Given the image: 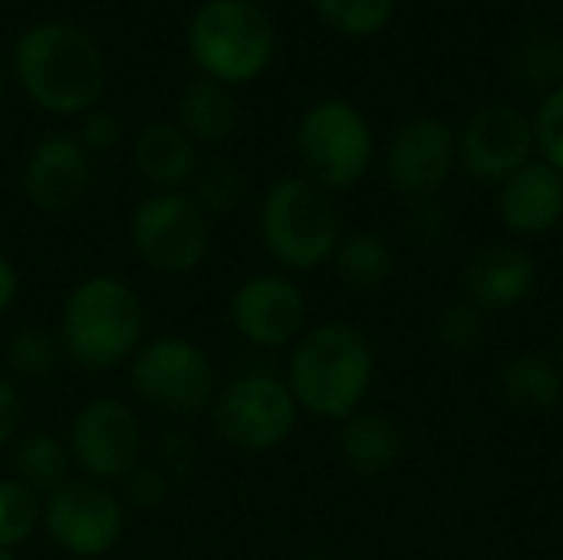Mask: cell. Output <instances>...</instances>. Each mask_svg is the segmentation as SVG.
Here are the masks:
<instances>
[{
  "mask_svg": "<svg viewBox=\"0 0 563 560\" xmlns=\"http://www.w3.org/2000/svg\"><path fill=\"white\" fill-rule=\"evenodd\" d=\"M406 231H409V238L419 248H439V244H445V238L452 231L449 208L439 198H419L416 201V211L409 215Z\"/></svg>",
  "mask_w": 563,
  "mask_h": 560,
  "instance_id": "obj_32",
  "label": "cell"
},
{
  "mask_svg": "<svg viewBox=\"0 0 563 560\" xmlns=\"http://www.w3.org/2000/svg\"><path fill=\"white\" fill-rule=\"evenodd\" d=\"M129 508L112 485L89 479H69L56 492L43 495L40 531L53 548L79 560L109 554L125 535Z\"/></svg>",
  "mask_w": 563,
  "mask_h": 560,
  "instance_id": "obj_10",
  "label": "cell"
},
{
  "mask_svg": "<svg viewBox=\"0 0 563 560\" xmlns=\"http://www.w3.org/2000/svg\"><path fill=\"white\" fill-rule=\"evenodd\" d=\"M188 56L205 79L247 86L267 73L277 53L274 20L251 0H205L195 7L188 30Z\"/></svg>",
  "mask_w": 563,
  "mask_h": 560,
  "instance_id": "obj_5",
  "label": "cell"
},
{
  "mask_svg": "<svg viewBox=\"0 0 563 560\" xmlns=\"http://www.w3.org/2000/svg\"><path fill=\"white\" fill-rule=\"evenodd\" d=\"M158 465L172 475V479H178V475H188L191 469H195V462H198V446H195V439L188 436V432H181V429H168L165 436H162V442H158Z\"/></svg>",
  "mask_w": 563,
  "mask_h": 560,
  "instance_id": "obj_34",
  "label": "cell"
},
{
  "mask_svg": "<svg viewBox=\"0 0 563 560\" xmlns=\"http://www.w3.org/2000/svg\"><path fill=\"white\" fill-rule=\"evenodd\" d=\"M373 340L346 320L307 327V333L290 347L284 376L300 413L327 422H343L360 413L373 389Z\"/></svg>",
  "mask_w": 563,
  "mask_h": 560,
  "instance_id": "obj_2",
  "label": "cell"
},
{
  "mask_svg": "<svg viewBox=\"0 0 563 560\" xmlns=\"http://www.w3.org/2000/svg\"><path fill=\"white\" fill-rule=\"evenodd\" d=\"M257 231L271 261L287 274H307L330 264L343 238L333 195L303 175H284L264 191Z\"/></svg>",
  "mask_w": 563,
  "mask_h": 560,
  "instance_id": "obj_4",
  "label": "cell"
},
{
  "mask_svg": "<svg viewBox=\"0 0 563 560\" xmlns=\"http://www.w3.org/2000/svg\"><path fill=\"white\" fill-rule=\"evenodd\" d=\"M498 393L521 413H551L563 399L561 366L541 353H518L501 366Z\"/></svg>",
  "mask_w": 563,
  "mask_h": 560,
  "instance_id": "obj_21",
  "label": "cell"
},
{
  "mask_svg": "<svg viewBox=\"0 0 563 560\" xmlns=\"http://www.w3.org/2000/svg\"><path fill=\"white\" fill-rule=\"evenodd\" d=\"M333 271L336 277L353 290H373L386 284L396 271V254L389 241L376 231H353L343 234L333 251Z\"/></svg>",
  "mask_w": 563,
  "mask_h": 560,
  "instance_id": "obj_23",
  "label": "cell"
},
{
  "mask_svg": "<svg viewBox=\"0 0 563 560\" xmlns=\"http://www.w3.org/2000/svg\"><path fill=\"white\" fill-rule=\"evenodd\" d=\"M3 92H7V66L0 63V99H3Z\"/></svg>",
  "mask_w": 563,
  "mask_h": 560,
  "instance_id": "obj_37",
  "label": "cell"
},
{
  "mask_svg": "<svg viewBox=\"0 0 563 560\" xmlns=\"http://www.w3.org/2000/svg\"><path fill=\"white\" fill-rule=\"evenodd\" d=\"M501 224L518 238H544L563 221V175L548 162H528L498 185Z\"/></svg>",
  "mask_w": 563,
  "mask_h": 560,
  "instance_id": "obj_17",
  "label": "cell"
},
{
  "mask_svg": "<svg viewBox=\"0 0 563 560\" xmlns=\"http://www.w3.org/2000/svg\"><path fill=\"white\" fill-rule=\"evenodd\" d=\"M558 366H561V373H563V327H561V337H558Z\"/></svg>",
  "mask_w": 563,
  "mask_h": 560,
  "instance_id": "obj_38",
  "label": "cell"
},
{
  "mask_svg": "<svg viewBox=\"0 0 563 560\" xmlns=\"http://www.w3.org/2000/svg\"><path fill=\"white\" fill-rule=\"evenodd\" d=\"M531 122H534V142L544 162L563 175V86L544 92Z\"/></svg>",
  "mask_w": 563,
  "mask_h": 560,
  "instance_id": "obj_31",
  "label": "cell"
},
{
  "mask_svg": "<svg viewBox=\"0 0 563 560\" xmlns=\"http://www.w3.org/2000/svg\"><path fill=\"white\" fill-rule=\"evenodd\" d=\"M231 330L257 350H290L310 327V304L290 274H254L228 300Z\"/></svg>",
  "mask_w": 563,
  "mask_h": 560,
  "instance_id": "obj_12",
  "label": "cell"
},
{
  "mask_svg": "<svg viewBox=\"0 0 563 560\" xmlns=\"http://www.w3.org/2000/svg\"><path fill=\"white\" fill-rule=\"evenodd\" d=\"M16 294H20V274H16V264L0 251V317L16 304Z\"/></svg>",
  "mask_w": 563,
  "mask_h": 560,
  "instance_id": "obj_36",
  "label": "cell"
},
{
  "mask_svg": "<svg viewBox=\"0 0 563 560\" xmlns=\"http://www.w3.org/2000/svg\"><path fill=\"white\" fill-rule=\"evenodd\" d=\"M132 162L155 191H181L198 172V145L178 122H148L135 135Z\"/></svg>",
  "mask_w": 563,
  "mask_h": 560,
  "instance_id": "obj_18",
  "label": "cell"
},
{
  "mask_svg": "<svg viewBox=\"0 0 563 560\" xmlns=\"http://www.w3.org/2000/svg\"><path fill=\"white\" fill-rule=\"evenodd\" d=\"M79 145L89 152V155H106L112 152L119 142H122V125H119V116L109 112V109H89L86 116H79V132H76Z\"/></svg>",
  "mask_w": 563,
  "mask_h": 560,
  "instance_id": "obj_33",
  "label": "cell"
},
{
  "mask_svg": "<svg viewBox=\"0 0 563 560\" xmlns=\"http://www.w3.org/2000/svg\"><path fill=\"white\" fill-rule=\"evenodd\" d=\"M168 492H172V475L162 465H148V462H139L119 482V495H122L125 508H135V512L162 508L168 502Z\"/></svg>",
  "mask_w": 563,
  "mask_h": 560,
  "instance_id": "obj_29",
  "label": "cell"
},
{
  "mask_svg": "<svg viewBox=\"0 0 563 560\" xmlns=\"http://www.w3.org/2000/svg\"><path fill=\"white\" fill-rule=\"evenodd\" d=\"M0 560H20V558H16V551H0Z\"/></svg>",
  "mask_w": 563,
  "mask_h": 560,
  "instance_id": "obj_39",
  "label": "cell"
},
{
  "mask_svg": "<svg viewBox=\"0 0 563 560\" xmlns=\"http://www.w3.org/2000/svg\"><path fill=\"white\" fill-rule=\"evenodd\" d=\"M43 521V495L16 482L13 475L0 479V551H16L26 545Z\"/></svg>",
  "mask_w": 563,
  "mask_h": 560,
  "instance_id": "obj_24",
  "label": "cell"
},
{
  "mask_svg": "<svg viewBox=\"0 0 563 560\" xmlns=\"http://www.w3.org/2000/svg\"><path fill=\"white\" fill-rule=\"evenodd\" d=\"M63 360L82 373H109L132 360L145 340V304L139 290L115 274L76 281L56 317Z\"/></svg>",
  "mask_w": 563,
  "mask_h": 560,
  "instance_id": "obj_3",
  "label": "cell"
},
{
  "mask_svg": "<svg viewBox=\"0 0 563 560\" xmlns=\"http://www.w3.org/2000/svg\"><path fill=\"white\" fill-rule=\"evenodd\" d=\"M129 244L152 274L185 277L211 251V218L185 191H152L132 208Z\"/></svg>",
  "mask_w": 563,
  "mask_h": 560,
  "instance_id": "obj_9",
  "label": "cell"
},
{
  "mask_svg": "<svg viewBox=\"0 0 563 560\" xmlns=\"http://www.w3.org/2000/svg\"><path fill=\"white\" fill-rule=\"evenodd\" d=\"M191 198L208 218L228 215L244 198V175L228 162H211L205 168L198 165V172L191 178Z\"/></svg>",
  "mask_w": 563,
  "mask_h": 560,
  "instance_id": "obj_27",
  "label": "cell"
},
{
  "mask_svg": "<svg viewBox=\"0 0 563 560\" xmlns=\"http://www.w3.org/2000/svg\"><path fill=\"white\" fill-rule=\"evenodd\" d=\"M23 426V399L20 389L10 376L0 373V449L13 446V439L20 436Z\"/></svg>",
  "mask_w": 563,
  "mask_h": 560,
  "instance_id": "obj_35",
  "label": "cell"
},
{
  "mask_svg": "<svg viewBox=\"0 0 563 560\" xmlns=\"http://www.w3.org/2000/svg\"><path fill=\"white\" fill-rule=\"evenodd\" d=\"M310 3L327 26L346 36L379 33L396 10V0H310Z\"/></svg>",
  "mask_w": 563,
  "mask_h": 560,
  "instance_id": "obj_26",
  "label": "cell"
},
{
  "mask_svg": "<svg viewBox=\"0 0 563 560\" xmlns=\"http://www.w3.org/2000/svg\"><path fill=\"white\" fill-rule=\"evenodd\" d=\"M402 429L386 413L360 409L340 422V455L350 469L363 475H379L393 469L402 455Z\"/></svg>",
  "mask_w": 563,
  "mask_h": 560,
  "instance_id": "obj_20",
  "label": "cell"
},
{
  "mask_svg": "<svg viewBox=\"0 0 563 560\" xmlns=\"http://www.w3.org/2000/svg\"><path fill=\"white\" fill-rule=\"evenodd\" d=\"M300 175L323 191H350L360 185L376 158V139L366 116L346 99L313 102L294 132Z\"/></svg>",
  "mask_w": 563,
  "mask_h": 560,
  "instance_id": "obj_6",
  "label": "cell"
},
{
  "mask_svg": "<svg viewBox=\"0 0 563 560\" xmlns=\"http://www.w3.org/2000/svg\"><path fill=\"white\" fill-rule=\"evenodd\" d=\"M175 122L188 132L195 145L228 142L241 122V102L231 86L214 79H195L181 89L175 106Z\"/></svg>",
  "mask_w": 563,
  "mask_h": 560,
  "instance_id": "obj_19",
  "label": "cell"
},
{
  "mask_svg": "<svg viewBox=\"0 0 563 560\" xmlns=\"http://www.w3.org/2000/svg\"><path fill=\"white\" fill-rule=\"evenodd\" d=\"M10 475L33 488L36 495H49L69 479H76L66 439L53 432H26L13 439L10 449Z\"/></svg>",
  "mask_w": 563,
  "mask_h": 560,
  "instance_id": "obj_22",
  "label": "cell"
},
{
  "mask_svg": "<svg viewBox=\"0 0 563 560\" xmlns=\"http://www.w3.org/2000/svg\"><path fill=\"white\" fill-rule=\"evenodd\" d=\"M92 182V155L73 132H46L23 158L20 188L23 198L43 215L73 211Z\"/></svg>",
  "mask_w": 563,
  "mask_h": 560,
  "instance_id": "obj_15",
  "label": "cell"
},
{
  "mask_svg": "<svg viewBox=\"0 0 563 560\" xmlns=\"http://www.w3.org/2000/svg\"><path fill=\"white\" fill-rule=\"evenodd\" d=\"M518 73L531 86H544L548 92L563 86V40L558 36L531 40L518 56Z\"/></svg>",
  "mask_w": 563,
  "mask_h": 560,
  "instance_id": "obj_30",
  "label": "cell"
},
{
  "mask_svg": "<svg viewBox=\"0 0 563 560\" xmlns=\"http://www.w3.org/2000/svg\"><path fill=\"white\" fill-rule=\"evenodd\" d=\"M251 3H261V7H264V0H251Z\"/></svg>",
  "mask_w": 563,
  "mask_h": 560,
  "instance_id": "obj_40",
  "label": "cell"
},
{
  "mask_svg": "<svg viewBox=\"0 0 563 560\" xmlns=\"http://www.w3.org/2000/svg\"><path fill=\"white\" fill-rule=\"evenodd\" d=\"M63 360L56 330L46 327H20L7 343V363L23 380H46Z\"/></svg>",
  "mask_w": 563,
  "mask_h": 560,
  "instance_id": "obj_25",
  "label": "cell"
},
{
  "mask_svg": "<svg viewBox=\"0 0 563 560\" xmlns=\"http://www.w3.org/2000/svg\"><path fill=\"white\" fill-rule=\"evenodd\" d=\"M125 380L145 406L175 419L208 413L221 386L211 353L178 333L142 340L125 363Z\"/></svg>",
  "mask_w": 563,
  "mask_h": 560,
  "instance_id": "obj_7",
  "label": "cell"
},
{
  "mask_svg": "<svg viewBox=\"0 0 563 560\" xmlns=\"http://www.w3.org/2000/svg\"><path fill=\"white\" fill-rule=\"evenodd\" d=\"M10 73L26 99L49 116H86L109 83L102 46L66 20L26 26L13 43Z\"/></svg>",
  "mask_w": 563,
  "mask_h": 560,
  "instance_id": "obj_1",
  "label": "cell"
},
{
  "mask_svg": "<svg viewBox=\"0 0 563 560\" xmlns=\"http://www.w3.org/2000/svg\"><path fill=\"white\" fill-rule=\"evenodd\" d=\"M538 261L528 248L495 241L478 248L462 267V290L472 307L488 314H508L528 304L538 290Z\"/></svg>",
  "mask_w": 563,
  "mask_h": 560,
  "instance_id": "obj_16",
  "label": "cell"
},
{
  "mask_svg": "<svg viewBox=\"0 0 563 560\" xmlns=\"http://www.w3.org/2000/svg\"><path fill=\"white\" fill-rule=\"evenodd\" d=\"M534 122L505 102L482 106L459 135V162L475 182L501 185L518 168L534 162Z\"/></svg>",
  "mask_w": 563,
  "mask_h": 560,
  "instance_id": "obj_13",
  "label": "cell"
},
{
  "mask_svg": "<svg viewBox=\"0 0 563 560\" xmlns=\"http://www.w3.org/2000/svg\"><path fill=\"white\" fill-rule=\"evenodd\" d=\"M485 314L468 300H455L435 317V337L449 353H472L485 340Z\"/></svg>",
  "mask_w": 563,
  "mask_h": 560,
  "instance_id": "obj_28",
  "label": "cell"
},
{
  "mask_svg": "<svg viewBox=\"0 0 563 560\" xmlns=\"http://www.w3.org/2000/svg\"><path fill=\"white\" fill-rule=\"evenodd\" d=\"M455 165L459 135L449 122L432 116H419L399 125L386 149V178L399 195L412 201L435 198Z\"/></svg>",
  "mask_w": 563,
  "mask_h": 560,
  "instance_id": "obj_14",
  "label": "cell"
},
{
  "mask_svg": "<svg viewBox=\"0 0 563 560\" xmlns=\"http://www.w3.org/2000/svg\"><path fill=\"white\" fill-rule=\"evenodd\" d=\"M208 416L224 446L247 455H264L280 449L297 432L300 406L284 376L254 370L218 386Z\"/></svg>",
  "mask_w": 563,
  "mask_h": 560,
  "instance_id": "obj_8",
  "label": "cell"
},
{
  "mask_svg": "<svg viewBox=\"0 0 563 560\" xmlns=\"http://www.w3.org/2000/svg\"><path fill=\"white\" fill-rule=\"evenodd\" d=\"M73 469L99 485H119L145 452V436L135 409L115 396L86 399L66 426Z\"/></svg>",
  "mask_w": 563,
  "mask_h": 560,
  "instance_id": "obj_11",
  "label": "cell"
}]
</instances>
